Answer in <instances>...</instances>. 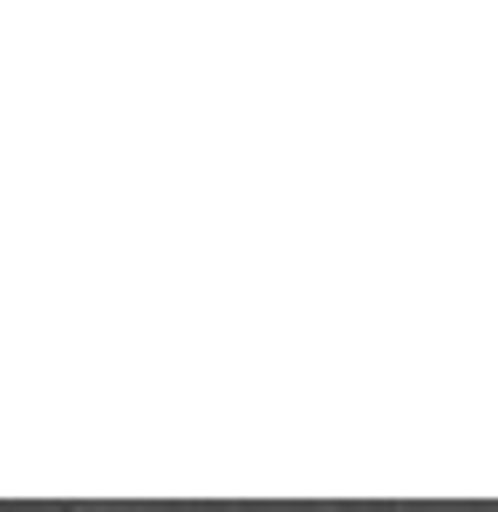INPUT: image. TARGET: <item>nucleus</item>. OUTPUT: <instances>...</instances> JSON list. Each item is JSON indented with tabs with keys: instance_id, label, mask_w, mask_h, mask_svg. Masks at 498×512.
Wrapping results in <instances>:
<instances>
[]
</instances>
